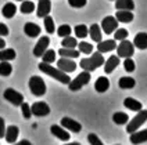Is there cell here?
Wrapping results in <instances>:
<instances>
[{
  "label": "cell",
  "mask_w": 147,
  "mask_h": 145,
  "mask_svg": "<svg viewBox=\"0 0 147 145\" xmlns=\"http://www.w3.org/2000/svg\"><path fill=\"white\" fill-rule=\"evenodd\" d=\"M38 66H39V69H40L43 73L49 75L50 78L56 79V80H58L60 83H63V84H68V83L71 82L69 76H68V73L63 72L61 69H58V68H56V66H51V65L47 64V62H43V61H42Z\"/></svg>",
  "instance_id": "obj_1"
},
{
  "label": "cell",
  "mask_w": 147,
  "mask_h": 145,
  "mask_svg": "<svg viewBox=\"0 0 147 145\" xmlns=\"http://www.w3.org/2000/svg\"><path fill=\"white\" fill-rule=\"evenodd\" d=\"M101 65H104V57H103V53H100V51L93 53L89 58H82L79 62V66L83 71H88V72L96 71Z\"/></svg>",
  "instance_id": "obj_2"
},
{
  "label": "cell",
  "mask_w": 147,
  "mask_h": 145,
  "mask_svg": "<svg viewBox=\"0 0 147 145\" xmlns=\"http://www.w3.org/2000/svg\"><path fill=\"white\" fill-rule=\"evenodd\" d=\"M146 122H147V111H144V109L142 108L140 111H138V115H136L131 122L126 123V131H128V133H133V131H136L139 127H142Z\"/></svg>",
  "instance_id": "obj_3"
},
{
  "label": "cell",
  "mask_w": 147,
  "mask_h": 145,
  "mask_svg": "<svg viewBox=\"0 0 147 145\" xmlns=\"http://www.w3.org/2000/svg\"><path fill=\"white\" fill-rule=\"evenodd\" d=\"M28 86H29L31 93L36 97H42L46 93V83H45V80L42 79L40 76H32L29 79Z\"/></svg>",
  "instance_id": "obj_4"
},
{
  "label": "cell",
  "mask_w": 147,
  "mask_h": 145,
  "mask_svg": "<svg viewBox=\"0 0 147 145\" xmlns=\"http://www.w3.org/2000/svg\"><path fill=\"white\" fill-rule=\"evenodd\" d=\"M89 82H90V72L83 71V72L79 73L74 80H71L68 83V89L71 90V91H78V90H81L83 86H86Z\"/></svg>",
  "instance_id": "obj_5"
},
{
  "label": "cell",
  "mask_w": 147,
  "mask_h": 145,
  "mask_svg": "<svg viewBox=\"0 0 147 145\" xmlns=\"http://www.w3.org/2000/svg\"><path fill=\"white\" fill-rule=\"evenodd\" d=\"M115 50H117V55L119 57V58H128V57H132L135 54V46H133V43L126 40V39L121 40L119 44H117Z\"/></svg>",
  "instance_id": "obj_6"
},
{
  "label": "cell",
  "mask_w": 147,
  "mask_h": 145,
  "mask_svg": "<svg viewBox=\"0 0 147 145\" xmlns=\"http://www.w3.org/2000/svg\"><path fill=\"white\" fill-rule=\"evenodd\" d=\"M3 97H4V100H7L8 102H11L16 106H20L24 102V96L14 89H6L4 93H3Z\"/></svg>",
  "instance_id": "obj_7"
},
{
  "label": "cell",
  "mask_w": 147,
  "mask_h": 145,
  "mask_svg": "<svg viewBox=\"0 0 147 145\" xmlns=\"http://www.w3.org/2000/svg\"><path fill=\"white\" fill-rule=\"evenodd\" d=\"M76 66H78V65H76V62L74 61V58L61 57V58L57 61V68H58V69H61L63 72H65V73L75 72Z\"/></svg>",
  "instance_id": "obj_8"
},
{
  "label": "cell",
  "mask_w": 147,
  "mask_h": 145,
  "mask_svg": "<svg viewBox=\"0 0 147 145\" xmlns=\"http://www.w3.org/2000/svg\"><path fill=\"white\" fill-rule=\"evenodd\" d=\"M117 28H118V19L115 17L108 15L101 21V31L104 33H107V35L114 33Z\"/></svg>",
  "instance_id": "obj_9"
},
{
  "label": "cell",
  "mask_w": 147,
  "mask_h": 145,
  "mask_svg": "<svg viewBox=\"0 0 147 145\" xmlns=\"http://www.w3.org/2000/svg\"><path fill=\"white\" fill-rule=\"evenodd\" d=\"M50 44V37L49 36H42L39 41L35 44V47H33V55L35 57H42L45 54V51L47 50Z\"/></svg>",
  "instance_id": "obj_10"
},
{
  "label": "cell",
  "mask_w": 147,
  "mask_h": 145,
  "mask_svg": "<svg viewBox=\"0 0 147 145\" xmlns=\"http://www.w3.org/2000/svg\"><path fill=\"white\" fill-rule=\"evenodd\" d=\"M31 111H32V115H35V116H47L50 113V106L46 102H42V101H39V102H35L33 105H31Z\"/></svg>",
  "instance_id": "obj_11"
},
{
  "label": "cell",
  "mask_w": 147,
  "mask_h": 145,
  "mask_svg": "<svg viewBox=\"0 0 147 145\" xmlns=\"http://www.w3.org/2000/svg\"><path fill=\"white\" fill-rule=\"evenodd\" d=\"M51 11V1L50 0H39L38 7H36V15L39 18H45L49 15Z\"/></svg>",
  "instance_id": "obj_12"
},
{
  "label": "cell",
  "mask_w": 147,
  "mask_h": 145,
  "mask_svg": "<svg viewBox=\"0 0 147 145\" xmlns=\"http://www.w3.org/2000/svg\"><path fill=\"white\" fill-rule=\"evenodd\" d=\"M61 126L67 130H71L72 133H79V131L82 130V126H81L79 122L74 120V119H71V118H67V116L61 119Z\"/></svg>",
  "instance_id": "obj_13"
},
{
  "label": "cell",
  "mask_w": 147,
  "mask_h": 145,
  "mask_svg": "<svg viewBox=\"0 0 147 145\" xmlns=\"http://www.w3.org/2000/svg\"><path fill=\"white\" fill-rule=\"evenodd\" d=\"M50 131H51V134L53 136H56L58 140H61V141H68L69 140V133H67V130L63 127V126H57V124H53L51 127H50Z\"/></svg>",
  "instance_id": "obj_14"
},
{
  "label": "cell",
  "mask_w": 147,
  "mask_h": 145,
  "mask_svg": "<svg viewBox=\"0 0 147 145\" xmlns=\"http://www.w3.org/2000/svg\"><path fill=\"white\" fill-rule=\"evenodd\" d=\"M40 32H42L40 26L33 24V22H26L24 25V33L28 37H38L40 35Z\"/></svg>",
  "instance_id": "obj_15"
},
{
  "label": "cell",
  "mask_w": 147,
  "mask_h": 145,
  "mask_svg": "<svg viewBox=\"0 0 147 145\" xmlns=\"http://www.w3.org/2000/svg\"><path fill=\"white\" fill-rule=\"evenodd\" d=\"M132 144H143L147 141V129L140 130V131H133L131 133V137H129Z\"/></svg>",
  "instance_id": "obj_16"
},
{
  "label": "cell",
  "mask_w": 147,
  "mask_h": 145,
  "mask_svg": "<svg viewBox=\"0 0 147 145\" xmlns=\"http://www.w3.org/2000/svg\"><path fill=\"white\" fill-rule=\"evenodd\" d=\"M117 48V40H101L98 41L97 44V50L100 51V53H110V51H113V50H115Z\"/></svg>",
  "instance_id": "obj_17"
},
{
  "label": "cell",
  "mask_w": 147,
  "mask_h": 145,
  "mask_svg": "<svg viewBox=\"0 0 147 145\" xmlns=\"http://www.w3.org/2000/svg\"><path fill=\"white\" fill-rule=\"evenodd\" d=\"M18 133H20V129L17 126H8L6 129V134H4V138L8 144H14L18 138Z\"/></svg>",
  "instance_id": "obj_18"
},
{
  "label": "cell",
  "mask_w": 147,
  "mask_h": 145,
  "mask_svg": "<svg viewBox=\"0 0 147 145\" xmlns=\"http://www.w3.org/2000/svg\"><path fill=\"white\" fill-rule=\"evenodd\" d=\"M119 65V57L118 55H111L107 61H104V72L111 73L114 72V69Z\"/></svg>",
  "instance_id": "obj_19"
},
{
  "label": "cell",
  "mask_w": 147,
  "mask_h": 145,
  "mask_svg": "<svg viewBox=\"0 0 147 145\" xmlns=\"http://www.w3.org/2000/svg\"><path fill=\"white\" fill-rule=\"evenodd\" d=\"M133 46L138 47L139 50H146L147 48V33L146 32H140L135 36L133 39Z\"/></svg>",
  "instance_id": "obj_20"
},
{
  "label": "cell",
  "mask_w": 147,
  "mask_h": 145,
  "mask_svg": "<svg viewBox=\"0 0 147 145\" xmlns=\"http://www.w3.org/2000/svg\"><path fill=\"white\" fill-rule=\"evenodd\" d=\"M123 105H125V108H128L129 111H135V112H138V111H140V109L143 108V105H142L140 101L135 100V98H131V97H128V98L123 100Z\"/></svg>",
  "instance_id": "obj_21"
},
{
  "label": "cell",
  "mask_w": 147,
  "mask_h": 145,
  "mask_svg": "<svg viewBox=\"0 0 147 145\" xmlns=\"http://www.w3.org/2000/svg\"><path fill=\"white\" fill-rule=\"evenodd\" d=\"M115 18L118 19V22H126L128 24V22L133 21V13L129 10H119V11H117Z\"/></svg>",
  "instance_id": "obj_22"
},
{
  "label": "cell",
  "mask_w": 147,
  "mask_h": 145,
  "mask_svg": "<svg viewBox=\"0 0 147 145\" xmlns=\"http://www.w3.org/2000/svg\"><path fill=\"white\" fill-rule=\"evenodd\" d=\"M94 89L98 93H106L107 90L110 89V80H108V78L100 76L97 80H96V83H94Z\"/></svg>",
  "instance_id": "obj_23"
},
{
  "label": "cell",
  "mask_w": 147,
  "mask_h": 145,
  "mask_svg": "<svg viewBox=\"0 0 147 145\" xmlns=\"http://www.w3.org/2000/svg\"><path fill=\"white\" fill-rule=\"evenodd\" d=\"M101 28H100V25L97 24H93L92 26L89 28V36L92 37V40L96 41V43H98V41H101L103 39H101Z\"/></svg>",
  "instance_id": "obj_24"
},
{
  "label": "cell",
  "mask_w": 147,
  "mask_h": 145,
  "mask_svg": "<svg viewBox=\"0 0 147 145\" xmlns=\"http://www.w3.org/2000/svg\"><path fill=\"white\" fill-rule=\"evenodd\" d=\"M118 86L121 89H125V90H129V89H133L136 86V80L131 78V76H122L119 82H118Z\"/></svg>",
  "instance_id": "obj_25"
},
{
  "label": "cell",
  "mask_w": 147,
  "mask_h": 145,
  "mask_svg": "<svg viewBox=\"0 0 147 145\" xmlns=\"http://www.w3.org/2000/svg\"><path fill=\"white\" fill-rule=\"evenodd\" d=\"M17 13V6L14 3H6L1 8V14L4 18H13Z\"/></svg>",
  "instance_id": "obj_26"
},
{
  "label": "cell",
  "mask_w": 147,
  "mask_h": 145,
  "mask_svg": "<svg viewBox=\"0 0 147 145\" xmlns=\"http://www.w3.org/2000/svg\"><path fill=\"white\" fill-rule=\"evenodd\" d=\"M16 50H13V48H1L0 50V61H13V59H16Z\"/></svg>",
  "instance_id": "obj_27"
},
{
  "label": "cell",
  "mask_w": 147,
  "mask_h": 145,
  "mask_svg": "<svg viewBox=\"0 0 147 145\" xmlns=\"http://www.w3.org/2000/svg\"><path fill=\"white\" fill-rule=\"evenodd\" d=\"M58 55L67 57V58H78V55H79V50H76V48L61 47L58 50Z\"/></svg>",
  "instance_id": "obj_28"
},
{
  "label": "cell",
  "mask_w": 147,
  "mask_h": 145,
  "mask_svg": "<svg viewBox=\"0 0 147 145\" xmlns=\"http://www.w3.org/2000/svg\"><path fill=\"white\" fill-rule=\"evenodd\" d=\"M115 8L117 10H129L132 11L135 8L133 0H117L115 1Z\"/></svg>",
  "instance_id": "obj_29"
},
{
  "label": "cell",
  "mask_w": 147,
  "mask_h": 145,
  "mask_svg": "<svg viewBox=\"0 0 147 145\" xmlns=\"http://www.w3.org/2000/svg\"><path fill=\"white\" fill-rule=\"evenodd\" d=\"M113 120L117 124H126L129 122V116L126 115L125 112H115L113 115Z\"/></svg>",
  "instance_id": "obj_30"
},
{
  "label": "cell",
  "mask_w": 147,
  "mask_h": 145,
  "mask_svg": "<svg viewBox=\"0 0 147 145\" xmlns=\"http://www.w3.org/2000/svg\"><path fill=\"white\" fill-rule=\"evenodd\" d=\"M13 72V66L10 61H0V76H10Z\"/></svg>",
  "instance_id": "obj_31"
},
{
  "label": "cell",
  "mask_w": 147,
  "mask_h": 145,
  "mask_svg": "<svg viewBox=\"0 0 147 145\" xmlns=\"http://www.w3.org/2000/svg\"><path fill=\"white\" fill-rule=\"evenodd\" d=\"M75 35H76V37H79V39H85L88 35H89V28L86 26V25H83V24H81V25H76L75 26Z\"/></svg>",
  "instance_id": "obj_32"
},
{
  "label": "cell",
  "mask_w": 147,
  "mask_h": 145,
  "mask_svg": "<svg viewBox=\"0 0 147 145\" xmlns=\"http://www.w3.org/2000/svg\"><path fill=\"white\" fill-rule=\"evenodd\" d=\"M35 8L36 7H35L33 1H31V0H24V1L21 3L20 10H21V13H24V14H31V13H33Z\"/></svg>",
  "instance_id": "obj_33"
},
{
  "label": "cell",
  "mask_w": 147,
  "mask_h": 145,
  "mask_svg": "<svg viewBox=\"0 0 147 145\" xmlns=\"http://www.w3.org/2000/svg\"><path fill=\"white\" fill-rule=\"evenodd\" d=\"M61 46H63V47H68V48H76V46H78L76 37H72V36H69V35L65 36V37H63Z\"/></svg>",
  "instance_id": "obj_34"
},
{
  "label": "cell",
  "mask_w": 147,
  "mask_h": 145,
  "mask_svg": "<svg viewBox=\"0 0 147 145\" xmlns=\"http://www.w3.org/2000/svg\"><path fill=\"white\" fill-rule=\"evenodd\" d=\"M43 58V62H47V64H53L54 61H56V51L54 50H46L45 51V54L42 55Z\"/></svg>",
  "instance_id": "obj_35"
},
{
  "label": "cell",
  "mask_w": 147,
  "mask_h": 145,
  "mask_svg": "<svg viewBox=\"0 0 147 145\" xmlns=\"http://www.w3.org/2000/svg\"><path fill=\"white\" fill-rule=\"evenodd\" d=\"M45 29H46V32L47 33H53L56 31V25H54V21H53V18L50 15H46L45 17Z\"/></svg>",
  "instance_id": "obj_36"
},
{
  "label": "cell",
  "mask_w": 147,
  "mask_h": 145,
  "mask_svg": "<svg viewBox=\"0 0 147 145\" xmlns=\"http://www.w3.org/2000/svg\"><path fill=\"white\" fill-rule=\"evenodd\" d=\"M78 50H79V53H83V54H92L93 53V46L89 44V43H86V41H81V43H78Z\"/></svg>",
  "instance_id": "obj_37"
},
{
  "label": "cell",
  "mask_w": 147,
  "mask_h": 145,
  "mask_svg": "<svg viewBox=\"0 0 147 145\" xmlns=\"http://www.w3.org/2000/svg\"><path fill=\"white\" fill-rule=\"evenodd\" d=\"M72 33V28L69 26V25H60L57 29V35L58 36H61V37H65V36H68V35H71Z\"/></svg>",
  "instance_id": "obj_38"
},
{
  "label": "cell",
  "mask_w": 147,
  "mask_h": 145,
  "mask_svg": "<svg viewBox=\"0 0 147 145\" xmlns=\"http://www.w3.org/2000/svg\"><path fill=\"white\" fill-rule=\"evenodd\" d=\"M20 106H21V112H22V116H24L25 119H31V116H32L31 105L26 104V102H22V104L20 105Z\"/></svg>",
  "instance_id": "obj_39"
},
{
  "label": "cell",
  "mask_w": 147,
  "mask_h": 145,
  "mask_svg": "<svg viewBox=\"0 0 147 145\" xmlns=\"http://www.w3.org/2000/svg\"><path fill=\"white\" fill-rule=\"evenodd\" d=\"M128 35H129V33H128V31H126V29H122V28H121V29H118V28H117V29H115V33H114V39L115 40H123V39H126V37H128Z\"/></svg>",
  "instance_id": "obj_40"
},
{
  "label": "cell",
  "mask_w": 147,
  "mask_h": 145,
  "mask_svg": "<svg viewBox=\"0 0 147 145\" xmlns=\"http://www.w3.org/2000/svg\"><path fill=\"white\" fill-rule=\"evenodd\" d=\"M123 68H125V71L126 72H133L135 71V61L132 59L131 57H128V58H125V61H123Z\"/></svg>",
  "instance_id": "obj_41"
},
{
  "label": "cell",
  "mask_w": 147,
  "mask_h": 145,
  "mask_svg": "<svg viewBox=\"0 0 147 145\" xmlns=\"http://www.w3.org/2000/svg\"><path fill=\"white\" fill-rule=\"evenodd\" d=\"M88 0H68V4L74 8H82L86 6Z\"/></svg>",
  "instance_id": "obj_42"
},
{
  "label": "cell",
  "mask_w": 147,
  "mask_h": 145,
  "mask_svg": "<svg viewBox=\"0 0 147 145\" xmlns=\"http://www.w3.org/2000/svg\"><path fill=\"white\" fill-rule=\"evenodd\" d=\"M88 142L92 145H103V142H101V140L94 134V133H90L89 136H88Z\"/></svg>",
  "instance_id": "obj_43"
},
{
  "label": "cell",
  "mask_w": 147,
  "mask_h": 145,
  "mask_svg": "<svg viewBox=\"0 0 147 145\" xmlns=\"http://www.w3.org/2000/svg\"><path fill=\"white\" fill-rule=\"evenodd\" d=\"M6 134V123L3 120V118H0V138L4 137Z\"/></svg>",
  "instance_id": "obj_44"
},
{
  "label": "cell",
  "mask_w": 147,
  "mask_h": 145,
  "mask_svg": "<svg viewBox=\"0 0 147 145\" xmlns=\"http://www.w3.org/2000/svg\"><path fill=\"white\" fill-rule=\"evenodd\" d=\"M8 35V28L6 24H1L0 22V36H7Z\"/></svg>",
  "instance_id": "obj_45"
},
{
  "label": "cell",
  "mask_w": 147,
  "mask_h": 145,
  "mask_svg": "<svg viewBox=\"0 0 147 145\" xmlns=\"http://www.w3.org/2000/svg\"><path fill=\"white\" fill-rule=\"evenodd\" d=\"M4 47H6V41L0 37V50H1V48H4Z\"/></svg>",
  "instance_id": "obj_46"
},
{
  "label": "cell",
  "mask_w": 147,
  "mask_h": 145,
  "mask_svg": "<svg viewBox=\"0 0 147 145\" xmlns=\"http://www.w3.org/2000/svg\"><path fill=\"white\" fill-rule=\"evenodd\" d=\"M20 145H31V142L28 140H22V141H20Z\"/></svg>",
  "instance_id": "obj_47"
},
{
  "label": "cell",
  "mask_w": 147,
  "mask_h": 145,
  "mask_svg": "<svg viewBox=\"0 0 147 145\" xmlns=\"http://www.w3.org/2000/svg\"><path fill=\"white\" fill-rule=\"evenodd\" d=\"M18 1H22V0H18Z\"/></svg>",
  "instance_id": "obj_48"
}]
</instances>
